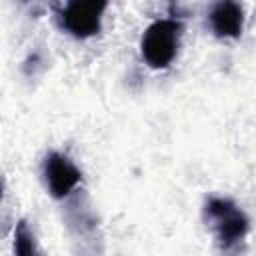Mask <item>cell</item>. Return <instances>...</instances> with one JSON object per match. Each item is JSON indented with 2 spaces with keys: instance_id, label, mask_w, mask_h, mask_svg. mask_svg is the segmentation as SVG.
Returning a JSON list of instances; mask_svg holds the SVG:
<instances>
[{
  "instance_id": "6da1fadb",
  "label": "cell",
  "mask_w": 256,
  "mask_h": 256,
  "mask_svg": "<svg viewBox=\"0 0 256 256\" xmlns=\"http://www.w3.org/2000/svg\"><path fill=\"white\" fill-rule=\"evenodd\" d=\"M180 36H182V22L176 18H162L152 22L144 30L140 40V52L144 62L154 70L168 68L176 58Z\"/></svg>"
},
{
  "instance_id": "277c9868",
  "label": "cell",
  "mask_w": 256,
  "mask_h": 256,
  "mask_svg": "<svg viewBox=\"0 0 256 256\" xmlns=\"http://www.w3.org/2000/svg\"><path fill=\"white\" fill-rule=\"evenodd\" d=\"M42 174H44V182L46 188L50 192V196L54 198H66L82 180L80 170L72 164V160L60 152H50L44 158V166H42Z\"/></svg>"
},
{
  "instance_id": "7a4b0ae2",
  "label": "cell",
  "mask_w": 256,
  "mask_h": 256,
  "mask_svg": "<svg viewBox=\"0 0 256 256\" xmlns=\"http://www.w3.org/2000/svg\"><path fill=\"white\" fill-rule=\"evenodd\" d=\"M204 216L222 250H232L248 234V216L228 198H210L204 206Z\"/></svg>"
},
{
  "instance_id": "5b68a950",
  "label": "cell",
  "mask_w": 256,
  "mask_h": 256,
  "mask_svg": "<svg viewBox=\"0 0 256 256\" xmlns=\"http://www.w3.org/2000/svg\"><path fill=\"white\" fill-rule=\"evenodd\" d=\"M208 18L218 38H238L242 34L244 10L238 0H214Z\"/></svg>"
},
{
  "instance_id": "3957f363",
  "label": "cell",
  "mask_w": 256,
  "mask_h": 256,
  "mask_svg": "<svg viewBox=\"0 0 256 256\" xmlns=\"http://www.w3.org/2000/svg\"><path fill=\"white\" fill-rule=\"evenodd\" d=\"M106 6L108 0H68L58 12L60 24L76 38H90L100 32Z\"/></svg>"
},
{
  "instance_id": "8992f818",
  "label": "cell",
  "mask_w": 256,
  "mask_h": 256,
  "mask_svg": "<svg viewBox=\"0 0 256 256\" xmlns=\"http://www.w3.org/2000/svg\"><path fill=\"white\" fill-rule=\"evenodd\" d=\"M14 250H16V254H22V256H28V254L36 252L34 234L30 232V228H28V224L24 220L18 222V226L14 230Z\"/></svg>"
}]
</instances>
